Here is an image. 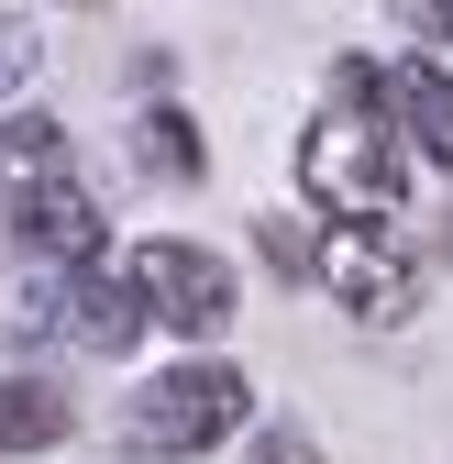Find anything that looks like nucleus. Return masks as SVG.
Returning a JSON list of instances; mask_svg holds the SVG:
<instances>
[{
    "instance_id": "f257e3e1",
    "label": "nucleus",
    "mask_w": 453,
    "mask_h": 464,
    "mask_svg": "<svg viewBox=\"0 0 453 464\" xmlns=\"http://www.w3.org/2000/svg\"><path fill=\"white\" fill-rule=\"evenodd\" d=\"M299 199L321 221H354V232H399L410 221V144L387 133V111L321 100V122L299 133Z\"/></svg>"
},
{
    "instance_id": "f03ea898",
    "label": "nucleus",
    "mask_w": 453,
    "mask_h": 464,
    "mask_svg": "<svg viewBox=\"0 0 453 464\" xmlns=\"http://www.w3.org/2000/svg\"><path fill=\"white\" fill-rule=\"evenodd\" d=\"M255 420V376L244 365H166L144 398H133V420H122V442L133 453H166V464H178V453H221V442H233Z\"/></svg>"
},
{
    "instance_id": "7ed1b4c3",
    "label": "nucleus",
    "mask_w": 453,
    "mask_h": 464,
    "mask_svg": "<svg viewBox=\"0 0 453 464\" xmlns=\"http://www.w3.org/2000/svg\"><path fill=\"white\" fill-rule=\"evenodd\" d=\"M310 287L332 310H354L365 332H399L420 310V266L399 255V232H354V221H321L310 232Z\"/></svg>"
},
{
    "instance_id": "20e7f679",
    "label": "nucleus",
    "mask_w": 453,
    "mask_h": 464,
    "mask_svg": "<svg viewBox=\"0 0 453 464\" xmlns=\"http://www.w3.org/2000/svg\"><path fill=\"white\" fill-rule=\"evenodd\" d=\"M122 276H133V299L166 332H188V343H210L221 321H233V266H221L210 244H188V232H144V244L122 255Z\"/></svg>"
},
{
    "instance_id": "39448f33",
    "label": "nucleus",
    "mask_w": 453,
    "mask_h": 464,
    "mask_svg": "<svg viewBox=\"0 0 453 464\" xmlns=\"http://www.w3.org/2000/svg\"><path fill=\"white\" fill-rule=\"evenodd\" d=\"M23 332H67L78 354H133V343L155 332V310L133 299V276H100V266H78L67 287H44L34 310H12Z\"/></svg>"
},
{
    "instance_id": "423d86ee",
    "label": "nucleus",
    "mask_w": 453,
    "mask_h": 464,
    "mask_svg": "<svg viewBox=\"0 0 453 464\" xmlns=\"http://www.w3.org/2000/svg\"><path fill=\"white\" fill-rule=\"evenodd\" d=\"M55 199H78L67 122H44V111H12V122H0V221H12V232H34Z\"/></svg>"
},
{
    "instance_id": "0eeeda50",
    "label": "nucleus",
    "mask_w": 453,
    "mask_h": 464,
    "mask_svg": "<svg viewBox=\"0 0 453 464\" xmlns=\"http://www.w3.org/2000/svg\"><path fill=\"white\" fill-rule=\"evenodd\" d=\"M387 133H399L420 166H453V67H431V55L387 67Z\"/></svg>"
},
{
    "instance_id": "6e6552de",
    "label": "nucleus",
    "mask_w": 453,
    "mask_h": 464,
    "mask_svg": "<svg viewBox=\"0 0 453 464\" xmlns=\"http://www.w3.org/2000/svg\"><path fill=\"white\" fill-rule=\"evenodd\" d=\"M67 431H78L67 387H44V376H0V453H55Z\"/></svg>"
},
{
    "instance_id": "1a4fd4ad",
    "label": "nucleus",
    "mask_w": 453,
    "mask_h": 464,
    "mask_svg": "<svg viewBox=\"0 0 453 464\" xmlns=\"http://www.w3.org/2000/svg\"><path fill=\"white\" fill-rule=\"evenodd\" d=\"M133 155H144V178H178V188H188L199 166H210V155H199V122H188L178 100H155L144 122H133Z\"/></svg>"
},
{
    "instance_id": "9d476101",
    "label": "nucleus",
    "mask_w": 453,
    "mask_h": 464,
    "mask_svg": "<svg viewBox=\"0 0 453 464\" xmlns=\"http://www.w3.org/2000/svg\"><path fill=\"white\" fill-rule=\"evenodd\" d=\"M44 67V44H34V23H12V12H0V100H12L23 78Z\"/></svg>"
},
{
    "instance_id": "9b49d317",
    "label": "nucleus",
    "mask_w": 453,
    "mask_h": 464,
    "mask_svg": "<svg viewBox=\"0 0 453 464\" xmlns=\"http://www.w3.org/2000/svg\"><path fill=\"white\" fill-rule=\"evenodd\" d=\"M387 12H399L420 44H453V0H387Z\"/></svg>"
},
{
    "instance_id": "f8f14e48",
    "label": "nucleus",
    "mask_w": 453,
    "mask_h": 464,
    "mask_svg": "<svg viewBox=\"0 0 453 464\" xmlns=\"http://www.w3.org/2000/svg\"><path fill=\"white\" fill-rule=\"evenodd\" d=\"M244 464H321V442H310V431H255Z\"/></svg>"
},
{
    "instance_id": "ddd939ff",
    "label": "nucleus",
    "mask_w": 453,
    "mask_h": 464,
    "mask_svg": "<svg viewBox=\"0 0 453 464\" xmlns=\"http://www.w3.org/2000/svg\"><path fill=\"white\" fill-rule=\"evenodd\" d=\"M265 255L288 266V276H310V221H265Z\"/></svg>"
}]
</instances>
